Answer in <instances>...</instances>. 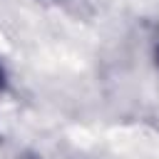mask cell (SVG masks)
<instances>
[{"label": "cell", "mask_w": 159, "mask_h": 159, "mask_svg": "<svg viewBox=\"0 0 159 159\" xmlns=\"http://www.w3.org/2000/svg\"><path fill=\"white\" fill-rule=\"evenodd\" d=\"M0 84H2V70H0Z\"/></svg>", "instance_id": "1"}]
</instances>
